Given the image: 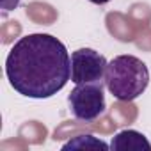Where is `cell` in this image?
Returning a JSON list of instances; mask_svg holds the SVG:
<instances>
[{
    "label": "cell",
    "instance_id": "1",
    "mask_svg": "<svg viewBox=\"0 0 151 151\" xmlns=\"http://www.w3.org/2000/svg\"><path fill=\"white\" fill-rule=\"evenodd\" d=\"M11 87L32 100H46L71 80V57L62 41L52 34L20 37L6 59Z\"/></svg>",
    "mask_w": 151,
    "mask_h": 151
},
{
    "label": "cell",
    "instance_id": "2",
    "mask_svg": "<svg viewBox=\"0 0 151 151\" xmlns=\"http://www.w3.org/2000/svg\"><path fill=\"white\" fill-rule=\"evenodd\" d=\"M105 86L119 101H133L149 86V69L135 55H117L105 69Z\"/></svg>",
    "mask_w": 151,
    "mask_h": 151
},
{
    "label": "cell",
    "instance_id": "3",
    "mask_svg": "<svg viewBox=\"0 0 151 151\" xmlns=\"http://www.w3.org/2000/svg\"><path fill=\"white\" fill-rule=\"evenodd\" d=\"M69 110L75 119L82 123H91L103 116L107 103L101 84H77L68 96Z\"/></svg>",
    "mask_w": 151,
    "mask_h": 151
},
{
    "label": "cell",
    "instance_id": "4",
    "mask_svg": "<svg viewBox=\"0 0 151 151\" xmlns=\"http://www.w3.org/2000/svg\"><path fill=\"white\" fill-rule=\"evenodd\" d=\"M107 59L94 48H78L71 53L73 84H105Z\"/></svg>",
    "mask_w": 151,
    "mask_h": 151
},
{
    "label": "cell",
    "instance_id": "5",
    "mask_svg": "<svg viewBox=\"0 0 151 151\" xmlns=\"http://www.w3.org/2000/svg\"><path fill=\"white\" fill-rule=\"evenodd\" d=\"M110 149L114 151H151V144L140 132L123 130L112 137Z\"/></svg>",
    "mask_w": 151,
    "mask_h": 151
},
{
    "label": "cell",
    "instance_id": "6",
    "mask_svg": "<svg viewBox=\"0 0 151 151\" xmlns=\"http://www.w3.org/2000/svg\"><path fill=\"white\" fill-rule=\"evenodd\" d=\"M84 147H101V149H110V144L103 142L101 139H96L93 135H78L75 137L73 140L66 142L62 146V151H68V149H84Z\"/></svg>",
    "mask_w": 151,
    "mask_h": 151
},
{
    "label": "cell",
    "instance_id": "7",
    "mask_svg": "<svg viewBox=\"0 0 151 151\" xmlns=\"http://www.w3.org/2000/svg\"><path fill=\"white\" fill-rule=\"evenodd\" d=\"M20 2H22V0H2V11L4 13L13 11V9H16L20 6Z\"/></svg>",
    "mask_w": 151,
    "mask_h": 151
},
{
    "label": "cell",
    "instance_id": "8",
    "mask_svg": "<svg viewBox=\"0 0 151 151\" xmlns=\"http://www.w3.org/2000/svg\"><path fill=\"white\" fill-rule=\"evenodd\" d=\"M89 2H93V4H96V6H105V4L112 2V0H89Z\"/></svg>",
    "mask_w": 151,
    "mask_h": 151
}]
</instances>
